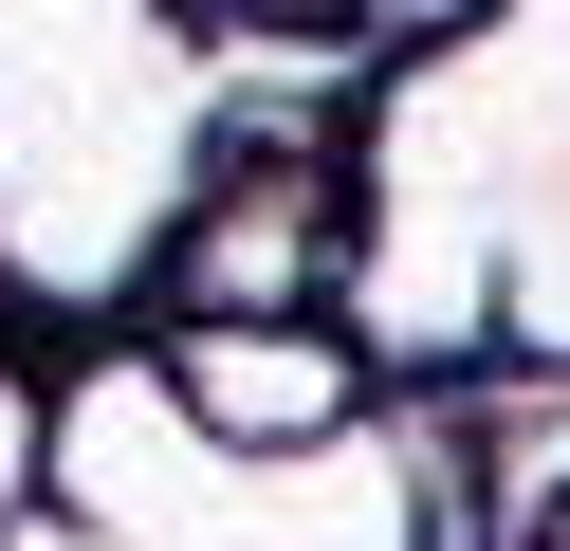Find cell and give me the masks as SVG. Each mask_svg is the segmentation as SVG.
Segmentation results:
<instances>
[{"mask_svg": "<svg viewBox=\"0 0 570 551\" xmlns=\"http://www.w3.org/2000/svg\"><path fill=\"white\" fill-rule=\"evenodd\" d=\"M332 257H350V203H332V147H222V184L185 203L166 239V313H332Z\"/></svg>", "mask_w": 570, "mask_h": 551, "instance_id": "obj_4", "label": "cell"}, {"mask_svg": "<svg viewBox=\"0 0 570 551\" xmlns=\"http://www.w3.org/2000/svg\"><path fill=\"white\" fill-rule=\"evenodd\" d=\"M332 331L386 386L570 367V0H479L332 110Z\"/></svg>", "mask_w": 570, "mask_h": 551, "instance_id": "obj_1", "label": "cell"}, {"mask_svg": "<svg viewBox=\"0 0 570 551\" xmlns=\"http://www.w3.org/2000/svg\"><path fill=\"white\" fill-rule=\"evenodd\" d=\"M533 551H570V496H552V514H533Z\"/></svg>", "mask_w": 570, "mask_h": 551, "instance_id": "obj_8", "label": "cell"}, {"mask_svg": "<svg viewBox=\"0 0 570 551\" xmlns=\"http://www.w3.org/2000/svg\"><path fill=\"white\" fill-rule=\"evenodd\" d=\"M222 37L185 0H0V313L111 331L222 184Z\"/></svg>", "mask_w": 570, "mask_h": 551, "instance_id": "obj_2", "label": "cell"}, {"mask_svg": "<svg viewBox=\"0 0 570 551\" xmlns=\"http://www.w3.org/2000/svg\"><path fill=\"white\" fill-rule=\"evenodd\" d=\"M38 496L92 551H442L405 386L350 441H203L148 350H75L38 386Z\"/></svg>", "mask_w": 570, "mask_h": 551, "instance_id": "obj_3", "label": "cell"}, {"mask_svg": "<svg viewBox=\"0 0 570 551\" xmlns=\"http://www.w3.org/2000/svg\"><path fill=\"white\" fill-rule=\"evenodd\" d=\"M19 496H38V386L0 367V533H19Z\"/></svg>", "mask_w": 570, "mask_h": 551, "instance_id": "obj_7", "label": "cell"}, {"mask_svg": "<svg viewBox=\"0 0 570 551\" xmlns=\"http://www.w3.org/2000/svg\"><path fill=\"white\" fill-rule=\"evenodd\" d=\"M222 56H276V37H350V0H185Z\"/></svg>", "mask_w": 570, "mask_h": 551, "instance_id": "obj_6", "label": "cell"}, {"mask_svg": "<svg viewBox=\"0 0 570 551\" xmlns=\"http://www.w3.org/2000/svg\"><path fill=\"white\" fill-rule=\"evenodd\" d=\"M148 367H166V404H185L203 441H350L386 404V367L350 350L332 313H166Z\"/></svg>", "mask_w": 570, "mask_h": 551, "instance_id": "obj_5", "label": "cell"}]
</instances>
